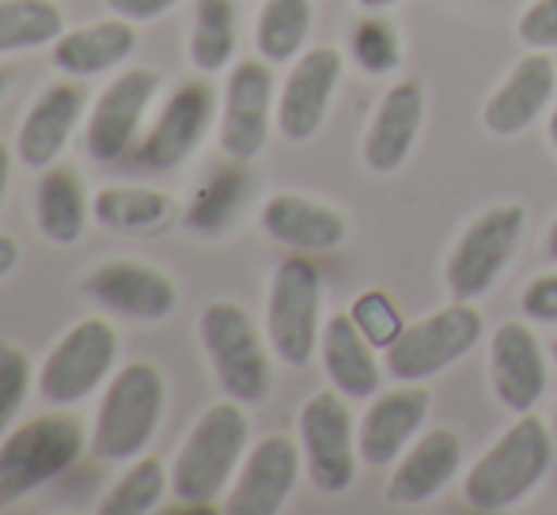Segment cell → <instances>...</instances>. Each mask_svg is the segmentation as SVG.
<instances>
[{
  "label": "cell",
  "mask_w": 557,
  "mask_h": 515,
  "mask_svg": "<svg viewBox=\"0 0 557 515\" xmlns=\"http://www.w3.org/2000/svg\"><path fill=\"white\" fill-rule=\"evenodd\" d=\"M247 413L235 398L201 413L171 466V489L178 504H213L224 493L235 478V466L247 455Z\"/></svg>",
  "instance_id": "obj_2"
},
{
  "label": "cell",
  "mask_w": 557,
  "mask_h": 515,
  "mask_svg": "<svg viewBox=\"0 0 557 515\" xmlns=\"http://www.w3.org/2000/svg\"><path fill=\"white\" fill-rule=\"evenodd\" d=\"M273 106V73L270 61H239L227 73L221 103V148L232 160H255L270 137Z\"/></svg>",
  "instance_id": "obj_13"
},
{
  "label": "cell",
  "mask_w": 557,
  "mask_h": 515,
  "mask_svg": "<svg viewBox=\"0 0 557 515\" xmlns=\"http://www.w3.org/2000/svg\"><path fill=\"white\" fill-rule=\"evenodd\" d=\"M550 145L557 148V106H554V114H550Z\"/></svg>",
  "instance_id": "obj_42"
},
{
  "label": "cell",
  "mask_w": 557,
  "mask_h": 515,
  "mask_svg": "<svg viewBox=\"0 0 557 515\" xmlns=\"http://www.w3.org/2000/svg\"><path fill=\"white\" fill-rule=\"evenodd\" d=\"M8 175H12V152L0 140V209H4V193H8Z\"/></svg>",
  "instance_id": "obj_39"
},
{
  "label": "cell",
  "mask_w": 557,
  "mask_h": 515,
  "mask_svg": "<svg viewBox=\"0 0 557 515\" xmlns=\"http://www.w3.org/2000/svg\"><path fill=\"white\" fill-rule=\"evenodd\" d=\"M201 346L221 379L224 394L243 405H258L270 394V361L258 341L250 315L232 300H216L206 307L198 323Z\"/></svg>",
  "instance_id": "obj_7"
},
{
  "label": "cell",
  "mask_w": 557,
  "mask_h": 515,
  "mask_svg": "<svg viewBox=\"0 0 557 515\" xmlns=\"http://www.w3.org/2000/svg\"><path fill=\"white\" fill-rule=\"evenodd\" d=\"M262 228L293 251H334L345 243V216L300 193H277L265 201Z\"/></svg>",
  "instance_id": "obj_23"
},
{
  "label": "cell",
  "mask_w": 557,
  "mask_h": 515,
  "mask_svg": "<svg viewBox=\"0 0 557 515\" xmlns=\"http://www.w3.org/2000/svg\"><path fill=\"white\" fill-rule=\"evenodd\" d=\"M84 118V91L76 84H53L35 99V106L27 111L15 137V152H20L23 167L46 171L58 163V155L65 152L69 137L76 133Z\"/></svg>",
  "instance_id": "obj_21"
},
{
  "label": "cell",
  "mask_w": 557,
  "mask_h": 515,
  "mask_svg": "<svg viewBox=\"0 0 557 515\" xmlns=\"http://www.w3.org/2000/svg\"><path fill=\"white\" fill-rule=\"evenodd\" d=\"M429 413V390L403 384L387 394H375L357 425V455L368 466H387L403 455L406 443L418 436Z\"/></svg>",
  "instance_id": "obj_18"
},
{
  "label": "cell",
  "mask_w": 557,
  "mask_h": 515,
  "mask_svg": "<svg viewBox=\"0 0 557 515\" xmlns=\"http://www.w3.org/2000/svg\"><path fill=\"white\" fill-rule=\"evenodd\" d=\"M546 251H550V258H554V262H557V221H554L550 236H546Z\"/></svg>",
  "instance_id": "obj_41"
},
{
  "label": "cell",
  "mask_w": 557,
  "mask_h": 515,
  "mask_svg": "<svg viewBox=\"0 0 557 515\" xmlns=\"http://www.w3.org/2000/svg\"><path fill=\"white\" fill-rule=\"evenodd\" d=\"M15 262H20V243L0 231V277H8L15 269Z\"/></svg>",
  "instance_id": "obj_38"
},
{
  "label": "cell",
  "mask_w": 557,
  "mask_h": 515,
  "mask_svg": "<svg viewBox=\"0 0 557 515\" xmlns=\"http://www.w3.org/2000/svg\"><path fill=\"white\" fill-rule=\"evenodd\" d=\"M342 53L334 46H315L296 58L277 99V126L288 140H311L319 133L342 84Z\"/></svg>",
  "instance_id": "obj_14"
},
{
  "label": "cell",
  "mask_w": 557,
  "mask_h": 515,
  "mask_svg": "<svg viewBox=\"0 0 557 515\" xmlns=\"http://www.w3.org/2000/svg\"><path fill=\"white\" fill-rule=\"evenodd\" d=\"M554 364H557V338H554Z\"/></svg>",
  "instance_id": "obj_44"
},
{
  "label": "cell",
  "mask_w": 557,
  "mask_h": 515,
  "mask_svg": "<svg viewBox=\"0 0 557 515\" xmlns=\"http://www.w3.org/2000/svg\"><path fill=\"white\" fill-rule=\"evenodd\" d=\"M38 228L50 243L69 247L84 236L88 228V198H84L81 178L73 175L69 167H46L42 183H38Z\"/></svg>",
  "instance_id": "obj_26"
},
{
  "label": "cell",
  "mask_w": 557,
  "mask_h": 515,
  "mask_svg": "<svg viewBox=\"0 0 557 515\" xmlns=\"http://www.w3.org/2000/svg\"><path fill=\"white\" fill-rule=\"evenodd\" d=\"M523 318L531 323H546V326H557V273H543L535 277L528 288H523Z\"/></svg>",
  "instance_id": "obj_36"
},
{
  "label": "cell",
  "mask_w": 557,
  "mask_h": 515,
  "mask_svg": "<svg viewBox=\"0 0 557 515\" xmlns=\"http://www.w3.org/2000/svg\"><path fill=\"white\" fill-rule=\"evenodd\" d=\"M171 486L160 459H137L129 470L117 478V486L107 493L103 515H145L160 504L163 489Z\"/></svg>",
  "instance_id": "obj_31"
},
{
  "label": "cell",
  "mask_w": 557,
  "mask_h": 515,
  "mask_svg": "<svg viewBox=\"0 0 557 515\" xmlns=\"http://www.w3.org/2000/svg\"><path fill=\"white\" fill-rule=\"evenodd\" d=\"M300 451L315 489L323 493H345L357 478V432L337 390H319L304 402L300 417Z\"/></svg>",
  "instance_id": "obj_10"
},
{
  "label": "cell",
  "mask_w": 557,
  "mask_h": 515,
  "mask_svg": "<svg viewBox=\"0 0 557 515\" xmlns=\"http://www.w3.org/2000/svg\"><path fill=\"white\" fill-rule=\"evenodd\" d=\"M114 361H117L114 326L103 323V318H84L42 361L38 394H42L46 405H58V410L84 402L114 372Z\"/></svg>",
  "instance_id": "obj_9"
},
{
  "label": "cell",
  "mask_w": 557,
  "mask_h": 515,
  "mask_svg": "<svg viewBox=\"0 0 557 515\" xmlns=\"http://www.w3.org/2000/svg\"><path fill=\"white\" fill-rule=\"evenodd\" d=\"M137 50V30L129 20L111 15L91 27H76L53 42V65L69 76H99L122 65Z\"/></svg>",
  "instance_id": "obj_25"
},
{
  "label": "cell",
  "mask_w": 557,
  "mask_h": 515,
  "mask_svg": "<svg viewBox=\"0 0 557 515\" xmlns=\"http://www.w3.org/2000/svg\"><path fill=\"white\" fill-rule=\"evenodd\" d=\"M65 35V12L53 0H0V53L38 50Z\"/></svg>",
  "instance_id": "obj_28"
},
{
  "label": "cell",
  "mask_w": 557,
  "mask_h": 515,
  "mask_svg": "<svg viewBox=\"0 0 557 515\" xmlns=\"http://www.w3.org/2000/svg\"><path fill=\"white\" fill-rule=\"evenodd\" d=\"M235 53V12L232 0H198L190 30V65L198 73H221Z\"/></svg>",
  "instance_id": "obj_30"
},
{
  "label": "cell",
  "mask_w": 557,
  "mask_h": 515,
  "mask_svg": "<svg viewBox=\"0 0 557 515\" xmlns=\"http://www.w3.org/2000/svg\"><path fill=\"white\" fill-rule=\"evenodd\" d=\"M319 353H323V368L331 376L334 390L342 398H372L380 390V361H375V346L357 330V323L345 315H334L323 326L319 338Z\"/></svg>",
  "instance_id": "obj_24"
},
{
  "label": "cell",
  "mask_w": 557,
  "mask_h": 515,
  "mask_svg": "<svg viewBox=\"0 0 557 515\" xmlns=\"http://www.w3.org/2000/svg\"><path fill=\"white\" fill-rule=\"evenodd\" d=\"M213 122V88L201 80H190L168 99L156 126L145 133L137 148V163L148 171H168L190 160V152L201 145Z\"/></svg>",
  "instance_id": "obj_15"
},
{
  "label": "cell",
  "mask_w": 557,
  "mask_h": 515,
  "mask_svg": "<svg viewBox=\"0 0 557 515\" xmlns=\"http://www.w3.org/2000/svg\"><path fill=\"white\" fill-rule=\"evenodd\" d=\"M557 88L554 61L546 58V50L528 53L523 61H516V68L505 76L497 91L485 99L482 106V126L493 137H516L550 106Z\"/></svg>",
  "instance_id": "obj_19"
},
{
  "label": "cell",
  "mask_w": 557,
  "mask_h": 515,
  "mask_svg": "<svg viewBox=\"0 0 557 515\" xmlns=\"http://www.w3.org/2000/svg\"><path fill=\"white\" fill-rule=\"evenodd\" d=\"M349 318L375 349H387L403 334V318H398V307L387 292H360L349 307Z\"/></svg>",
  "instance_id": "obj_34"
},
{
  "label": "cell",
  "mask_w": 557,
  "mask_h": 515,
  "mask_svg": "<svg viewBox=\"0 0 557 515\" xmlns=\"http://www.w3.org/2000/svg\"><path fill=\"white\" fill-rule=\"evenodd\" d=\"M156 91H160V73H152V68H129V73L114 76L99 91L96 106H91L88 129H84L91 160L114 163L133 145L148 106L156 103Z\"/></svg>",
  "instance_id": "obj_12"
},
{
  "label": "cell",
  "mask_w": 557,
  "mask_h": 515,
  "mask_svg": "<svg viewBox=\"0 0 557 515\" xmlns=\"http://www.w3.org/2000/svg\"><path fill=\"white\" fill-rule=\"evenodd\" d=\"M4 91H8V73L0 68V96H4Z\"/></svg>",
  "instance_id": "obj_43"
},
{
  "label": "cell",
  "mask_w": 557,
  "mask_h": 515,
  "mask_svg": "<svg viewBox=\"0 0 557 515\" xmlns=\"http://www.w3.org/2000/svg\"><path fill=\"white\" fill-rule=\"evenodd\" d=\"M311 30V0H265L255 23V46L262 61L281 65L304 50Z\"/></svg>",
  "instance_id": "obj_29"
},
{
  "label": "cell",
  "mask_w": 557,
  "mask_h": 515,
  "mask_svg": "<svg viewBox=\"0 0 557 515\" xmlns=\"http://www.w3.org/2000/svg\"><path fill=\"white\" fill-rule=\"evenodd\" d=\"M360 8H368V12H383V8H391V4H398V0H357Z\"/></svg>",
  "instance_id": "obj_40"
},
{
  "label": "cell",
  "mask_w": 557,
  "mask_h": 515,
  "mask_svg": "<svg viewBox=\"0 0 557 515\" xmlns=\"http://www.w3.org/2000/svg\"><path fill=\"white\" fill-rule=\"evenodd\" d=\"M163 372L148 361L125 364L111 379L103 402L96 413V428H91V451L103 463H129L140 459L148 440L156 436L163 417Z\"/></svg>",
  "instance_id": "obj_3"
},
{
  "label": "cell",
  "mask_w": 557,
  "mask_h": 515,
  "mask_svg": "<svg viewBox=\"0 0 557 515\" xmlns=\"http://www.w3.org/2000/svg\"><path fill=\"white\" fill-rule=\"evenodd\" d=\"M175 4H183V0H107V8H111L114 15H122V20H129V23L160 20V15L171 12Z\"/></svg>",
  "instance_id": "obj_37"
},
{
  "label": "cell",
  "mask_w": 557,
  "mask_h": 515,
  "mask_svg": "<svg viewBox=\"0 0 557 515\" xmlns=\"http://www.w3.org/2000/svg\"><path fill=\"white\" fill-rule=\"evenodd\" d=\"M84 451V428L76 417L53 410L0 436V504H15L38 486L61 478Z\"/></svg>",
  "instance_id": "obj_4"
},
{
  "label": "cell",
  "mask_w": 557,
  "mask_h": 515,
  "mask_svg": "<svg viewBox=\"0 0 557 515\" xmlns=\"http://www.w3.org/2000/svg\"><path fill=\"white\" fill-rule=\"evenodd\" d=\"M554 432H557V417H554Z\"/></svg>",
  "instance_id": "obj_45"
},
{
  "label": "cell",
  "mask_w": 557,
  "mask_h": 515,
  "mask_svg": "<svg viewBox=\"0 0 557 515\" xmlns=\"http://www.w3.org/2000/svg\"><path fill=\"white\" fill-rule=\"evenodd\" d=\"M319 307H323V277L315 262L304 254L285 258L270 277L265 338L288 368H304L319 349V338H323Z\"/></svg>",
  "instance_id": "obj_5"
},
{
  "label": "cell",
  "mask_w": 557,
  "mask_h": 515,
  "mask_svg": "<svg viewBox=\"0 0 557 515\" xmlns=\"http://www.w3.org/2000/svg\"><path fill=\"white\" fill-rule=\"evenodd\" d=\"M493 394L505 410L531 413L546 390V361L528 323H500L490 346Z\"/></svg>",
  "instance_id": "obj_17"
},
{
  "label": "cell",
  "mask_w": 557,
  "mask_h": 515,
  "mask_svg": "<svg viewBox=\"0 0 557 515\" xmlns=\"http://www.w3.org/2000/svg\"><path fill=\"white\" fill-rule=\"evenodd\" d=\"M30 390V361L20 346L0 341V436L12 428V420L20 417L23 402Z\"/></svg>",
  "instance_id": "obj_33"
},
{
  "label": "cell",
  "mask_w": 557,
  "mask_h": 515,
  "mask_svg": "<svg viewBox=\"0 0 557 515\" xmlns=\"http://www.w3.org/2000/svg\"><path fill=\"white\" fill-rule=\"evenodd\" d=\"M171 198L152 186H103L91 198V216L114 231H145L168 221Z\"/></svg>",
  "instance_id": "obj_27"
},
{
  "label": "cell",
  "mask_w": 557,
  "mask_h": 515,
  "mask_svg": "<svg viewBox=\"0 0 557 515\" xmlns=\"http://www.w3.org/2000/svg\"><path fill=\"white\" fill-rule=\"evenodd\" d=\"M300 459L304 451L296 448L293 436L270 432L247 451L239 463L232 489H227L224 512L227 515H273L285 508L293 497L296 478H300Z\"/></svg>",
  "instance_id": "obj_11"
},
{
  "label": "cell",
  "mask_w": 557,
  "mask_h": 515,
  "mask_svg": "<svg viewBox=\"0 0 557 515\" xmlns=\"http://www.w3.org/2000/svg\"><path fill=\"white\" fill-rule=\"evenodd\" d=\"M478 341H482V315L467 300H451L436 315L403 326V334L383 349L387 353L383 361L398 384H425L462 361Z\"/></svg>",
  "instance_id": "obj_6"
},
{
  "label": "cell",
  "mask_w": 557,
  "mask_h": 515,
  "mask_svg": "<svg viewBox=\"0 0 557 515\" xmlns=\"http://www.w3.org/2000/svg\"><path fill=\"white\" fill-rule=\"evenodd\" d=\"M84 292L99 303L103 311H114L122 318L137 323H160L175 311L178 292L168 273L137 262H107L88 273Z\"/></svg>",
  "instance_id": "obj_16"
},
{
  "label": "cell",
  "mask_w": 557,
  "mask_h": 515,
  "mask_svg": "<svg viewBox=\"0 0 557 515\" xmlns=\"http://www.w3.org/2000/svg\"><path fill=\"white\" fill-rule=\"evenodd\" d=\"M523 224H528L523 205H493L462 231L451 258H447V265H444V280H447L451 300L474 303L497 285V277L505 273L516 243H520Z\"/></svg>",
  "instance_id": "obj_8"
},
{
  "label": "cell",
  "mask_w": 557,
  "mask_h": 515,
  "mask_svg": "<svg viewBox=\"0 0 557 515\" xmlns=\"http://www.w3.org/2000/svg\"><path fill=\"white\" fill-rule=\"evenodd\" d=\"M516 35L531 50H557V0H531L516 23Z\"/></svg>",
  "instance_id": "obj_35"
},
{
  "label": "cell",
  "mask_w": 557,
  "mask_h": 515,
  "mask_svg": "<svg viewBox=\"0 0 557 515\" xmlns=\"http://www.w3.org/2000/svg\"><path fill=\"white\" fill-rule=\"evenodd\" d=\"M425 122V91L413 80H398L395 88H387V96L380 99L372 122L364 133V163L380 175H391L406 163L413 140Z\"/></svg>",
  "instance_id": "obj_20"
},
{
  "label": "cell",
  "mask_w": 557,
  "mask_h": 515,
  "mask_svg": "<svg viewBox=\"0 0 557 515\" xmlns=\"http://www.w3.org/2000/svg\"><path fill=\"white\" fill-rule=\"evenodd\" d=\"M554 459V436L535 413H516L508 432L470 466L462 497L478 512H505L543 481Z\"/></svg>",
  "instance_id": "obj_1"
},
{
  "label": "cell",
  "mask_w": 557,
  "mask_h": 515,
  "mask_svg": "<svg viewBox=\"0 0 557 515\" xmlns=\"http://www.w3.org/2000/svg\"><path fill=\"white\" fill-rule=\"evenodd\" d=\"M243 193V175L239 171H221L209 186H201V193L190 205V228L194 231H216L224 228V221L232 216V209L239 205Z\"/></svg>",
  "instance_id": "obj_32"
},
{
  "label": "cell",
  "mask_w": 557,
  "mask_h": 515,
  "mask_svg": "<svg viewBox=\"0 0 557 515\" xmlns=\"http://www.w3.org/2000/svg\"><path fill=\"white\" fill-rule=\"evenodd\" d=\"M462 466V440L455 428H433L425 432L410 451L403 455V463L391 470L387 481V501L391 504H425L429 497H436L447 481L459 474Z\"/></svg>",
  "instance_id": "obj_22"
}]
</instances>
